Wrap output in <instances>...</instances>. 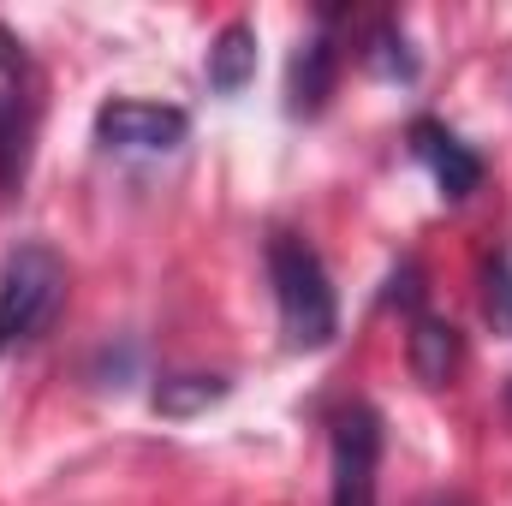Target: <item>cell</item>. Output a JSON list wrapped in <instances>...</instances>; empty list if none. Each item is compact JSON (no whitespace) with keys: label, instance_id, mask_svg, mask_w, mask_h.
Instances as JSON below:
<instances>
[{"label":"cell","instance_id":"cell-1","mask_svg":"<svg viewBox=\"0 0 512 506\" xmlns=\"http://www.w3.org/2000/svg\"><path fill=\"white\" fill-rule=\"evenodd\" d=\"M268 286L280 304V334L292 352H322L340 328V304L328 286L322 256L310 251L298 233H274L268 239Z\"/></svg>","mask_w":512,"mask_h":506},{"label":"cell","instance_id":"cell-2","mask_svg":"<svg viewBox=\"0 0 512 506\" xmlns=\"http://www.w3.org/2000/svg\"><path fill=\"white\" fill-rule=\"evenodd\" d=\"M66 304V262L48 245H18L0 262V352L36 340Z\"/></svg>","mask_w":512,"mask_h":506},{"label":"cell","instance_id":"cell-3","mask_svg":"<svg viewBox=\"0 0 512 506\" xmlns=\"http://www.w3.org/2000/svg\"><path fill=\"white\" fill-rule=\"evenodd\" d=\"M185 108H161V102H102L96 108V143L102 149H120V155H167L185 143Z\"/></svg>","mask_w":512,"mask_h":506},{"label":"cell","instance_id":"cell-4","mask_svg":"<svg viewBox=\"0 0 512 506\" xmlns=\"http://www.w3.org/2000/svg\"><path fill=\"white\" fill-rule=\"evenodd\" d=\"M376 465H382V417L370 405L340 411V423H334V506H376Z\"/></svg>","mask_w":512,"mask_h":506},{"label":"cell","instance_id":"cell-5","mask_svg":"<svg viewBox=\"0 0 512 506\" xmlns=\"http://www.w3.org/2000/svg\"><path fill=\"white\" fill-rule=\"evenodd\" d=\"M411 155L435 173V185H441L447 203H459V197H471L483 185V155L471 143H459L441 120H411Z\"/></svg>","mask_w":512,"mask_h":506},{"label":"cell","instance_id":"cell-6","mask_svg":"<svg viewBox=\"0 0 512 506\" xmlns=\"http://www.w3.org/2000/svg\"><path fill=\"white\" fill-rule=\"evenodd\" d=\"M334 72H340V48H334L328 36L298 42L292 72H286V108H292L298 120L322 114V108H328V96H334Z\"/></svg>","mask_w":512,"mask_h":506},{"label":"cell","instance_id":"cell-7","mask_svg":"<svg viewBox=\"0 0 512 506\" xmlns=\"http://www.w3.org/2000/svg\"><path fill=\"white\" fill-rule=\"evenodd\" d=\"M465 364V340L453 322H435V316H411V376L423 387H447Z\"/></svg>","mask_w":512,"mask_h":506},{"label":"cell","instance_id":"cell-8","mask_svg":"<svg viewBox=\"0 0 512 506\" xmlns=\"http://www.w3.org/2000/svg\"><path fill=\"white\" fill-rule=\"evenodd\" d=\"M209 90H221V96H239L245 84L256 78V30L251 24H227L215 42H209Z\"/></svg>","mask_w":512,"mask_h":506},{"label":"cell","instance_id":"cell-9","mask_svg":"<svg viewBox=\"0 0 512 506\" xmlns=\"http://www.w3.org/2000/svg\"><path fill=\"white\" fill-rule=\"evenodd\" d=\"M221 393H227L221 376H173V381L155 387V411H161V417H191V411L215 405Z\"/></svg>","mask_w":512,"mask_h":506},{"label":"cell","instance_id":"cell-10","mask_svg":"<svg viewBox=\"0 0 512 506\" xmlns=\"http://www.w3.org/2000/svg\"><path fill=\"white\" fill-rule=\"evenodd\" d=\"M370 72H376V78H405V84L417 78V60L405 54V36H399V30H382V36H376V48H370Z\"/></svg>","mask_w":512,"mask_h":506},{"label":"cell","instance_id":"cell-11","mask_svg":"<svg viewBox=\"0 0 512 506\" xmlns=\"http://www.w3.org/2000/svg\"><path fill=\"white\" fill-rule=\"evenodd\" d=\"M489 316L512 328V262H495L489 268Z\"/></svg>","mask_w":512,"mask_h":506},{"label":"cell","instance_id":"cell-12","mask_svg":"<svg viewBox=\"0 0 512 506\" xmlns=\"http://www.w3.org/2000/svg\"><path fill=\"white\" fill-rule=\"evenodd\" d=\"M387 298H393V304H405V310L417 316V268H411V262L393 274V292H387Z\"/></svg>","mask_w":512,"mask_h":506},{"label":"cell","instance_id":"cell-13","mask_svg":"<svg viewBox=\"0 0 512 506\" xmlns=\"http://www.w3.org/2000/svg\"><path fill=\"white\" fill-rule=\"evenodd\" d=\"M435 506H471V501H459V495H447V501H435Z\"/></svg>","mask_w":512,"mask_h":506}]
</instances>
